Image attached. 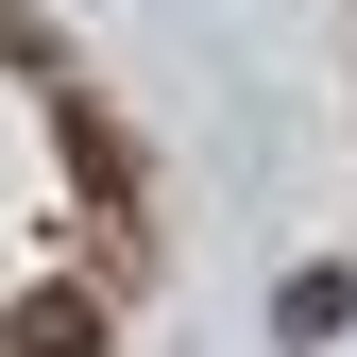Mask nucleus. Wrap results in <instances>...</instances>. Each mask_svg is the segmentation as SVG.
Returning <instances> with one entry per match:
<instances>
[{"label": "nucleus", "mask_w": 357, "mask_h": 357, "mask_svg": "<svg viewBox=\"0 0 357 357\" xmlns=\"http://www.w3.org/2000/svg\"><path fill=\"white\" fill-rule=\"evenodd\" d=\"M52 137H68V170H85L102 204H137V153H119V119H102V102H52Z\"/></svg>", "instance_id": "f257e3e1"}, {"label": "nucleus", "mask_w": 357, "mask_h": 357, "mask_svg": "<svg viewBox=\"0 0 357 357\" xmlns=\"http://www.w3.org/2000/svg\"><path fill=\"white\" fill-rule=\"evenodd\" d=\"M17 357H102V289H34L17 306Z\"/></svg>", "instance_id": "f03ea898"}, {"label": "nucleus", "mask_w": 357, "mask_h": 357, "mask_svg": "<svg viewBox=\"0 0 357 357\" xmlns=\"http://www.w3.org/2000/svg\"><path fill=\"white\" fill-rule=\"evenodd\" d=\"M340 324H357V273H289V289H273V340H289V357L340 340Z\"/></svg>", "instance_id": "7ed1b4c3"}]
</instances>
